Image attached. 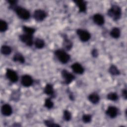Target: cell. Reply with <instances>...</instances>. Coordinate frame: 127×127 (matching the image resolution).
Masks as SVG:
<instances>
[{
    "instance_id": "6da1fadb",
    "label": "cell",
    "mask_w": 127,
    "mask_h": 127,
    "mask_svg": "<svg viewBox=\"0 0 127 127\" xmlns=\"http://www.w3.org/2000/svg\"><path fill=\"white\" fill-rule=\"evenodd\" d=\"M107 14L114 21H116L120 18L122 15V10L118 5H113L108 10Z\"/></svg>"
},
{
    "instance_id": "7a4b0ae2",
    "label": "cell",
    "mask_w": 127,
    "mask_h": 127,
    "mask_svg": "<svg viewBox=\"0 0 127 127\" xmlns=\"http://www.w3.org/2000/svg\"><path fill=\"white\" fill-rule=\"evenodd\" d=\"M55 55L59 61L64 64L68 63L70 58V55L62 49L56 50L55 51Z\"/></svg>"
},
{
    "instance_id": "3957f363",
    "label": "cell",
    "mask_w": 127,
    "mask_h": 127,
    "mask_svg": "<svg viewBox=\"0 0 127 127\" xmlns=\"http://www.w3.org/2000/svg\"><path fill=\"white\" fill-rule=\"evenodd\" d=\"M12 8L20 18L23 20H27L30 18V12L27 9L18 6H15Z\"/></svg>"
},
{
    "instance_id": "277c9868",
    "label": "cell",
    "mask_w": 127,
    "mask_h": 127,
    "mask_svg": "<svg viewBox=\"0 0 127 127\" xmlns=\"http://www.w3.org/2000/svg\"><path fill=\"white\" fill-rule=\"evenodd\" d=\"M76 33L78 35L79 39L82 42H87L91 38L90 34L86 30L78 29L76 30Z\"/></svg>"
},
{
    "instance_id": "5b68a950",
    "label": "cell",
    "mask_w": 127,
    "mask_h": 127,
    "mask_svg": "<svg viewBox=\"0 0 127 127\" xmlns=\"http://www.w3.org/2000/svg\"><path fill=\"white\" fill-rule=\"evenodd\" d=\"M62 76L64 79V83L66 84H69L74 79L75 76L71 73L69 72L65 69H63L61 72Z\"/></svg>"
},
{
    "instance_id": "8992f818",
    "label": "cell",
    "mask_w": 127,
    "mask_h": 127,
    "mask_svg": "<svg viewBox=\"0 0 127 127\" xmlns=\"http://www.w3.org/2000/svg\"><path fill=\"white\" fill-rule=\"evenodd\" d=\"M19 39L21 41L24 43L28 46H31L33 44V36L27 34H24L19 36Z\"/></svg>"
},
{
    "instance_id": "52a82bcc",
    "label": "cell",
    "mask_w": 127,
    "mask_h": 127,
    "mask_svg": "<svg viewBox=\"0 0 127 127\" xmlns=\"http://www.w3.org/2000/svg\"><path fill=\"white\" fill-rule=\"evenodd\" d=\"M34 18L37 21H42L47 17L46 12L41 9H37L35 10L33 14Z\"/></svg>"
},
{
    "instance_id": "ba28073f",
    "label": "cell",
    "mask_w": 127,
    "mask_h": 127,
    "mask_svg": "<svg viewBox=\"0 0 127 127\" xmlns=\"http://www.w3.org/2000/svg\"><path fill=\"white\" fill-rule=\"evenodd\" d=\"M6 76L7 78L12 82H16L18 81V75L17 73L12 69L7 68L6 70Z\"/></svg>"
},
{
    "instance_id": "9c48e42d",
    "label": "cell",
    "mask_w": 127,
    "mask_h": 127,
    "mask_svg": "<svg viewBox=\"0 0 127 127\" xmlns=\"http://www.w3.org/2000/svg\"><path fill=\"white\" fill-rule=\"evenodd\" d=\"M33 82V79L31 76L28 74L23 75L21 79V83L22 85L25 87L30 86Z\"/></svg>"
},
{
    "instance_id": "30bf717a",
    "label": "cell",
    "mask_w": 127,
    "mask_h": 127,
    "mask_svg": "<svg viewBox=\"0 0 127 127\" xmlns=\"http://www.w3.org/2000/svg\"><path fill=\"white\" fill-rule=\"evenodd\" d=\"M106 114L111 118H115L118 114V109L115 106H109L106 111Z\"/></svg>"
},
{
    "instance_id": "8fae6325",
    "label": "cell",
    "mask_w": 127,
    "mask_h": 127,
    "mask_svg": "<svg viewBox=\"0 0 127 127\" xmlns=\"http://www.w3.org/2000/svg\"><path fill=\"white\" fill-rule=\"evenodd\" d=\"M1 112L2 115L5 116H9L12 113V109L11 107L7 104H4L1 106Z\"/></svg>"
},
{
    "instance_id": "7c38bea8",
    "label": "cell",
    "mask_w": 127,
    "mask_h": 127,
    "mask_svg": "<svg viewBox=\"0 0 127 127\" xmlns=\"http://www.w3.org/2000/svg\"><path fill=\"white\" fill-rule=\"evenodd\" d=\"M71 68L72 70L76 73L82 74L84 71L83 67L79 63H75L71 65Z\"/></svg>"
},
{
    "instance_id": "4fadbf2b",
    "label": "cell",
    "mask_w": 127,
    "mask_h": 127,
    "mask_svg": "<svg viewBox=\"0 0 127 127\" xmlns=\"http://www.w3.org/2000/svg\"><path fill=\"white\" fill-rule=\"evenodd\" d=\"M74 2L78 7L79 9V12H85L86 11L87 4L86 1L82 0H74Z\"/></svg>"
},
{
    "instance_id": "5bb4252c",
    "label": "cell",
    "mask_w": 127,
    "mask_h": 127,
    "mask_svg": "<svg viewBox=\"0 0 127 127\" xmlns=\"http://www.w3.org/2000/svg\"><path fill=\"white\" fill-rule=\"evenodd\" d=\"M93 20L96 24L99 26L103 25L105 22L104 17L101 14L99 13L95 14L93 15Z\"/></svg>"
},
{
    "instance_id": "9a60e30c",
    "label": "cell",
    "mask_w": 127,
    "mask_h": 127,
    "mask_svg": "<svg viewBox=\"0 0 127 127\" xmlns=\"http://www.w3.org/2000/svg\"><path fill=\"white\" fill-rule=\"evenodd\" d=\"M44 92L48 95L53 96L54 95V90L53 85L51 84H46L44 89Z\"/></svg>"
},
{
    "instance_id": "2e32d148",
    "label": "cell",
    "mask_w": 127,
    "mask_h": 127,
    "mask_svg": "<svg viewBox=\"0 0 127 127\" xmlns=\"http://www.w3.org/2000/svg\"><path fill=\"white\" fill-rule=\"evenodd\" d=\"M88 100L92 103L95 104L99 102L100 100V97L98 94L96 93H93L89 95Z\"/></svg>"
},
{
    "instance_id": "e0dca14e",
    "label": "cell",
    "mask_w": 127,
    "mask_h": 127,
    "mask_svg": "<svg viewBox=\"0 0 127 127\" xmlns=\"http://www.w3.org/2000/svg\"><path fill=\"white\" fill-rule=\"evenodd\" d=\"M72 46V42L67 38V36L65 35L64 36V41H63V46L67 50H70Z\"/></svg>"
},
{
    "instance_id": "ac0fdd59",
    "label": "cell",
    "mask_w": 127,
    "mask_h": 127,
    "mask_svg": "<svg viewBox=\"0 0 127 127\" xmlns=\"http://www.w3.org/2000/svg\"><path fill=\"white\" fill-rule=\"evenodd\" d=\"M121 35L120 29L118 27H114L110 32V35L112 37L115 39H117L120 37Z\"/></svg>"
},
{
    "instance_id": "d6986e66",
    "label": "cell",
    "mask_w": 127,
    "mask_h": 127,
    "mask_svg": "<svg viewBox=\"0 0 127 127\" xmlns=\"http://www.w3.org/2000/svg\"><path fill=\"white\" fill-rule=\"evenodd\" d=\"M12 60L15 62H19L21 64H23L25 62L24 57L23 56V55L19 53L15 54L13 56Z\"/></svg>"
},
{
    "instance_id": "ffe728a7",
    "label": "cell",
    "mask_w": 127,
    "mask_h": 127,
    "mask_svg": "<svg viewBox=\"0 0 127 127\" xmlns=\"http://www.w3.org/2000/svg\"><path fill=\"white\" fill-rule=\"evenodd\" d=\"M34 45L36 48L40 49L45 46V42L42 39L36 38L34 42Z\"/></svg>"
},
{
    "instance_id": "44dd1931",
    "label": "cell",
    "mask_w": 127,
    "mask_h": 127,
    "mask_svg": "<svg viewBox=\"0 0 127 127\" xmlns=\"http://www.w3.org/2000/svg\"><path fill=\"white\" fill-rule=\"evenodd\" d=\"M0 51L2 54L4 55H9L11 53V48L7 45H3L1 47Z\"/></svg>"
},
{
    "instance_id": "7402d4cb",
    "label": "cell",
    "mask_w": 127,
    "mask_h": 127,
    "mask_svg": "<svg viewBox=\"0 0 127 127\" xmlns=\"http://www.w3.org/2000/svg\"><path fill=\"white\" fill-rule=\"evenodd\" d=\"M109 71L112 75H118L120 74V70L115 65H112L110 67L109 69Z\"/></svg>"
},
{
    "instance_id": "603a6c76",
    "label": "cell",
    "mask_w": 127,
    "mask_h": 127,
    "mask_svg": "<svg viewBox=\"0 0 127 127\" xmlns=\"http://www.w3.org/2000/svg\"><path fill=\"white\" fill-rule=\"evenodd\" d=\"M22 29L25 34L33 35V34L35 32V29L30 27H27L26 26H23L22 27Z\"/></svg>"
},
{
    "instance_id": "cb8c5ba5",
    "label": "cell",
    "mask_w": 127,
    "mask_h": 127,
    "mask_svg": "<svg viewBox=\"0 0 127 127\" xmlns=\"http://www.w3.org/2000/svg\"><path fill=\"white\" fill-rule=\"evenodd\" d=\"M107 98L109 100L116 101L118 99V95L116 93L110 92L109 94H108Z\"/></svg>"
},
{
    "instance_id": "d4e9b609",
    "label": "cell",
    "mask_w": 127,
    "mask_h": 127,
    "mask_svg": "<svg viewBox=\"0 0 127 127\" xmlns=\"http://www.w3.org/2000/svg\"><path fill=\"white\" fill-rule=\"evenodd\" d=\"M44 106L45 107H46L48 109H50L52 108L54 106V103L51 100V98H46L45 100V104Z\"/></svg>"
},
{
    "instance_id": "484cf974",
    "label": "cell",
    "mask_w": 127,
    "mask_h": 127,
    "mask_svg": "<svg viewBox=\"0 0 127 127\" xmlns=\"http://www.w3.org/2000/svg\"><path fill=\"white\" fill-rule=\"evenodd\" d=\"M8 28L7 23L4 20H0V31L1 32H5Z\"/></svg>"
},
{
    "instance_id": "4316f807",
    "label": "cell",
    "mask_w": 127,
    "mask_h": 127,
    "mask_svg": "<svg viewBox=\"0 0 127 127\" xmlns=\"http://www.w3.org/2000/svg\"><path fill=\"white\" fill-rule=\"evenodd\" d=\"M44 124L49 127H59L60 126L57 124L55 123L53 121L51 120H45L44 121Z\"/></svg>"
},
{
    "instance_id": "83f0119b",
    "label": "cell",
    "mask_w": 127,
    "mask_h": 127,
    "mask_svg": "<svg viewBox=\"0 0 127 127\" xmlns=\"http://www.w3.org/2000/svg\"><path fill=\"white\" fill-rule=\"evenodd\" d=\"M63 118L65 121H69L71 118V114L68 110H64L63 114Z\"/></svg>"
},
{
    "instance_id": "f1b7e54d",
    "label": "cell",
    "mask_w": 127,
    "mask_h": 127,
    "mask_svg": "<svg viewBox=\"0 0 127 127\" xmlns=\"http://www.w3.org/2000/svg\"><path fill=\"white\" fill-rule=\"evenodd\" d=\"M92 117L90 114H84L82 116V121L85 123H89L91 121Z\"/></svg>"
},
{
    "instance_id": "f546056e",
    "label": "cell",
    "mask_w": 127,
    "mask_h": 127,
    "mask_svg": "<svg viewBox=\"0 0 127 127\" xmlns=\"http://www.w3.org/2000/svg\"><path fill=\"white\" fill-rule=\"evenodd\" d=\"M91 55L94 58L97 57L98 55V52L97 50L96 49H93L91 51Z\"/></svg>"
},
{
    "instance_id": "4dcf8cb0",
    "label": "cell",
    "mask_w": 127,
    "mask_h": 127,
    "mask_svg": "<svg viewBox=\"0 0 127 127\" xmlns=\"http://www.w3.org/2000/svg\"><path fill=\"white\" fill-rule=\"evenodd\" d=\"M122 95L123 98L125 99H127V90L126 89L123 90L122 91Z\"/></svg>"
}]
</instances>
